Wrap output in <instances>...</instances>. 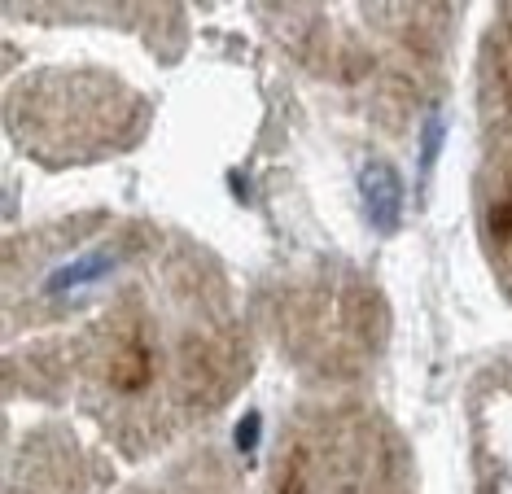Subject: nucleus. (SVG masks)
<instances>
[{"mask_svg":"<svg viewBox=\"0 0 512 494\" xmlns=\"http://www.w3.org/2000/svg\"><path fill=\"white\" fill-rule=\"evenodd\" d=\"M359 202H364L372 223H386L390 228L403 210V184H399V175H394V167L368 162V167L359 171Z\"/></svg>","mask_w":512,"mask_h":494,"instance_id":"obj_1","label":"nucleus"},{"mask_svg":"<svg viewBox=\"0 0 512 494\" xmlns=\"http://www.w3.org/2000/svg\"><path fill=\"white\" fill-rule=\"evenodd\" d=\"M110 267H114V258L88 254V258H79V263L62 267V272L53 276V289H79V285H84V280H97V276H106Z\"/></svg>","mask_w":512,"mask_h":494,"instance_id":"obj_2","label":"nucleus"},{"mask_svg":"<svg viewBox=\"0 0 512 494\" xmlns=\"http://www.w3.org/2000/svg\"><path fill=\"white\" fill-rule=\"evenodd\" d=\"M438 145H442V123H438V119H429V127H425V162H434Z\"/></svg>","mask_w":512,"mask_h":494,"instance_id":"obj_3","label":"nucleus"},{"mask_svg":"<svg viewBox=\"0 0 512 494\" xmlns=\"http://www.w3.org/2000/svg\"><path fill=\"white\" fill-rule=\"evenodd\" d=\"M254 438H259V416H246V425L237 433V446H254Z\"/></svg>","mask_w":512,"mask_h":494,"instance_id":"obj_4","label":"nucleus"}]
</instances>
